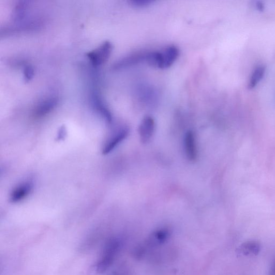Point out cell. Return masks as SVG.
Here are the masks:
<instances>
[{
    "label": "cell",
    "instance_id": "cell-11",
    "mask_svg": "<svg viewBox=\"0 0 275 275\" xmlns=\"http://www.w3.org/2000/svg\"><path fill=\"white\" fill-rule=\"evenodd\" d=\"M260 250V245L255 241L246 242L240 247L241 253L244 255H257Z\"/></svg>",
    "mask_w": 275,
    "mask_h": 275
},
{
    "label": "cell",
    "instance_id": "cell-7",
    "mask_svg": "<svg viewBox=\"0 0 275 275\" xmlns=\"http://www.w3.org/2000/svg\"><path fill=\"white\" fill-rule=\"evenodd\" d=\"M34 184L31 181H26L19 184L12 191L10 200L16 203L26 198L33 190Z\"/></svg>",
    "mask_w": 275,
    "mask_h": 275
},
{
    "label": "cell",
    "instance_id": "cell-14",
    "mask_svg": "<svg viewBox=\"0 0 275 275\" xmlns=\"http://www.w3.org/2000/svg\"><path fill=\"white\" fill-rule=\"evenodd\" d=\"M269 275H275V260H274L273 262L272 263L270 271H269Z\"/></svg>",
    "mask_w": 275,
    "mask_h": 275
},
{
    "label": "cell",
    "instance_id": "cell-5",
    "mask_svg": "<svg viewBox=\"0 0 275 275\" xmlns=\"http://www.w3.org/2000/svg\"><path fill=\"white\" fill-rule=\"evenodd\" d=\"M148 52H136L119 60L112 66L114 70H120L146 62Z\"/></svg>",
    "mask_w": 275,
    "mask_h": 275
},
{
    "label": "cell",
    "instance_id": "cell-9",
    "mask_svg": "<svg viewBox=\"0 0 275 275\" xmlns=\"http://www.w3.org/2000/svg\"><path fill=\"white\" fill-rule=\"evenodd\" d=\"M92 103L94 109L99 113L100 115L107 121L108 123L112 122L111 113L107 108L100 97L96 93L92 94Z\"/></svg>",
    "mask_w": 275,
    "mask_h": 275
},
{
    "label": "cell",
    "instance_id": "cell-4",
    "mask_svg": "<svg viewBox=\"0 0 275 275\" xmlns=\"http://www.w3.org/2000/svg\"><path fill=\"white\" fill-rule=\"evenodd\" d=\"M180 55V50L175 45H170L160 51L159 69L164 70L171 67Z\"/></svg>",
    "mask_w": 275,
    "mask_h": 275
},
{
    "label": "cell",
    "instance_id": "cell-13",
    "mask_svg": "<svg viewBox=\"0 0 275 275\" xmlns=\"http://www.w3.org/2000/svg\"><path fill=\"white\" fill-rule=\"evenodd\" d=\"M155 1L154 0H130L129 3L135 8H145L149 7Z\"/></svg>",
    "mask_w": 275,
    "mask_h": 275
},
{
    "label": "cell",
    "instance_id": "cell-8",
    "mask_svg": "<svg viewBox=\"0 0 275 275\" xmlns=\"http://www.w3.org/2000/svg\"><path fill=\"white\" fill-rule=\"evenodd\" d=\"M184 147L186 157L189 161H195L197 157V150L195 134L188 131L184 136Z\"/></svg>",
    "mask_w": 275,
    "mask_h": 275
},
{
    "label": "cell",
    "instance_id": "cell-12",
    "mask_svg": "<svg viewBox=\"0 0 275 275\" xmlns=\"http://www.w3.org/2000/svg\"><path fill=\"white\" fill-rule=\"evenodd\" d=\"M265 72V68L263 66H258L254 70L248 85L249 89L254 88L260 82L264 76Z\"/></svg>",
    "mask_w": 275,
    "mask_h": 275
},
{
    "label": "cell",
    "instance_id": "cell-2",
    "mask_svg": "<svg viewBox=\"0 0 275 275\" xmlns=\"http://www.w3.org/2000/svg\"><path fill=\"white\" fill-rule=\"evenodd\" d=\"M112 45L109 42H104L100 46L87 54V57L92 65L98 67L106 62L111 55Z\"/></svg>",
    "mask_w": 275,
    "mask_h": 275
},
{
    "label": "cell",
    "instance_id": "cell-1",
    "mask_svg": "<svg viewBox=\"0 0 275 275\" xmlns=\"http://www.w3.org/2000/svg\"><path fill=\"white\" fill-rule=\"evenodd\" d=\"M119 247L117 240H112L105 247L102 254L93 266L96 273L100 274L106 271L115 260Z\"/></svg>",
    "mask_w": 275,
    "mask_h": 275
},
{
    "label": "cell",
    "instance_id": "cell-10",
    "mask_svg": "<svg viewBox=\"0 0 275 275\" xmlns=\"http://www.w3.org/2000/svg\"><path fill=\"white\" fill-rule=\"evenodd\" d=\"M58 99L55 96L39 103L35 108L34 115L36 118L42 117L50 113L56 106Z\"/></svg>",
    "mask_w": 275,
    "mask_h": 275
},
{
    "label": "cell",
    "instance_id": "cell-6",
    "mask_svg": "<svg viewBox=\"0 0 275 275\" xmlns=\"http://www.w3.org/2000/svg\"><path fill=\"white\" fill-rule=\"evenodd\" d=\"M156 128L155 120L150 116H145L140 125L139 132L141 142L148 144L152 139Z\"/></svg>",
    "mask_w": 275,
    "mask_h": 275
},
{
    "label": "cell",
    "instance_id": "cell-3",
    "mask_svg": "<svg viewBox=\"0 0 275 275\" xmlns=\"http://www.w3.org/2000/svg\"><path fill=\"white\" fill-rule=\"evenodd\" d=\"M129 129L127 127H121L112 134L104 143L102 149L104 155H108L114 151L118 146L124 141L129 134Z\"/></svg>",
    "mask_w": 275,
    "mask_h": 275
}]
</instances>
